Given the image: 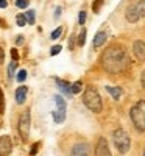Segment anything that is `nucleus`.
I'll return each mask as SVG.
<instances>
[{
  "label": "nucleus",
  "mask_w": 145,
  "mask_h": 156,
  "mask_svg": "<svg viewBox=\"0 0 145 156\" xmlns=\"http://www.w3.org/2000/svg\"><path fill=\"white\" fill-rule=\"evenodd\" d=\"M106 91L112 95V98H114V100H119V98H120V95H122V89H120V88H111V86H108V88H106Z\"/></svg>",
  "instance_id": "obj_15"
},
{
  "label": "nucleus",
  "mask_w": 145,
  "mask_h": 156,
  "mask_svg": "<svg viewBox=\"0 0 145 156\" xmlns=\"http://www.w3.org/2000/svg\"><path fill=\"white\" fill-rule=\"evenodd\" d=\"M16 67H17V64H16V61H13L10 66H8V77L10 78H13L14 77V70H16Z\"/></svg>",
  "instance_id": "obj_22"
},
{
  "label": "nucleus",
  "mask_w": 145,
  "mask_h": 156,
  "mask_svg": "<svg viewBox=\"0 0 145 156\" xmlns=\"http://www.w3.org/2000/svg\"><path fill=\"white\" fill-rule=\"evenodd\" d=\"M112 142L115 145V148L119 150L122 154L128 153L130 151V147H131V139L128 133H126L125 130H122V128H119V130H115L114 134H112Z\"/></svg>",
  "instance_id": "obj_4"
},
{
  "label": "nucleus",
  "mask_w": 145,
  "mask_h": 156,
  "mask_svg": "<svg viewBox=\"0 0 145 156\" xmlns=\"http://www.w3.org/2000/svg\"><path fill=\"white\" fill-rule=\"evenodd\" d=\"M16 80L17 81H19V83H22V81H25L27 80V70H19V72H17V77H16Z\"/></svg>",
  "instance_id": "obj_21"
},
{
  "label": "nucleus",
  "mask_w": 145,
  "mask_h": 156,
  "mask_svg": "<svg viewBox=\"0 0 145 156\" xmlns=\"http://www.w3.org/2000/svg\"><path fill=\"white\" fill-rule=\"evenodd\" d=\"M133 50H134V56L139 61H145V42L143 41H136L133 45Z\"/></svg>",
  "instance_id": "obj_10"
},
{
  "label": "nucleus",
  "mask_w": 145,
  "mask_h": 156,
  "mask_svg": "<svg viewBox=\"0 0 145 156\" xmlns=\"http://www.w3.org/2000/svg\"><path fill=\"white\" fill-rule=\"evenodd\" d=\"M102 2H103V0H95V2H94V11H98V10H100Z\"/></svg>",
  "instance_id": "obj_29"
},
{
  "label": "nucleus",
  "mask_w": 145,
  "mask_h": 156,
  "mask_svg": "<svg viewBox=\"0 0 145 156\" xmlns=\"http://www.w3.org/2000/svg\"><path fill=\"white\" fill-rule=\"evenodd\" d=\"M55 103H56L58 109H66V102H64V98H62L61 95H55Z\"/></svg>",
  "instance_id": "obj_18"
},
{
  "label": "nucleus",
  "mask_w": 145,
  "mask_h": 156,
  "mask_svg": "<svg viewBox=\"0 0 145 156\" xmlns=\"http://www.w3.org/2000/svg\"><path fill=\"white\" fill-rule=\"evenodd\" d=\"M90 147L87 142H77L70 150V156H89Z\"/></svg>",
  "instance_id": "obj_6"
},
{
  "label": "nucleus",
  "mask_w": 145,
  "mask_h": 156,
  "mask_svg": "<svg viewBox=\"0 0 145 156\" xmlns=\"http://www.w3.org/2000/svg\"><path fill=\"white\" fill-rule=\"evenodd\" d=\"M106 39H108V33H106L105 30L98 31V33L95 34V38H94V47H100V45H103Z\"/></svg>",
  "instance_id": "obj_12"
},
{
  "label": "nucleus",
  "mask_w": 145,
  "mask_h": 156,
  "mask_svg": "<svg viewBox=\"0 0 145 156\" xmlns=\"http://www.w3.org/2000/svg\"><path fill=\"white\" fill-rule=\"evenodd\" d=\"M140 80H142V86H143V89H145V70L142 72V75H140Z\"/></svg>",
  "instance_id": "obj_34"
},
{
  "label": "nucleus",
  "mask_w": 145,
  "mask_h": 156,
  "mask_svg": "<svg viewBox=\"0 0 145 156\" xmlns=\"http://www.w3.org/2000/svg\"><path fill=\"white\" fill-rule=\"evenodd\" d=\"M86 42V28H81V33L78 36V45H84Z\"/></svg>",
  "instance_id": "obj_19"
},
{
  "label": "nucleus",
  "mask_w": 145,
  "mask_h": 156,
  "mask_svg": "<svg viewBox=\"0 0 145 156\" xmlns=\"http://www.w3.org/2000/svg\"><path fill=\"white\" fill-rule=\"evenodd\" d=\"M6 5H8L6 0H0V8H6Z\"/></svg>",
  "instance_id": "obj_35"
},
{
  "label": "nucleus",
  "mask_w": 145,
  "mask_h": 156,
  "mask_svg": "<svg viewBox=\"0 0 145 156\" xmlns=\"http://www.w3.org/2000/svg\"><path fill=\"white\" fill-rule=\"evenodd\" d=\"M136 8H137V13L142 17H145V0H140V2H136Z\"/></svg>",
  "instance_id": "obj_16"
},
{
  "label": "nucleus",
  "mask_w": 145,
  "mask_h": 156,
  "mask_svg": "<svg viewBox=\"0 0 145 156\" xmlns=\"http://www.w3.org/2000/svg\"><path fill=\"white\" fill-rule=\"evenodd\" d=\"M66 119V109H56V111H53V120L55 123H62Z\"/></svg>",
  "instance_id": "obj_14"
},
{
  "label": "nucleus",
  "mask_w": 145,
  "mask_h": 156,
  "mask_svg": "<svg viewBox=\"0 0 145 156\" xmlns=\"http://www.w3.org/2000/svg\"><path fill=\"white\" fill-rule=\"evenodd\" d=\"M125 17H126V21L134 24V22H137L140 19V16L137 13V8H136V3L130 5L128 8H126V11H125Z\"/></svg>",
  "instance_id": "obj_9"
},
{
  "label": "nucleus",
  "mask_w": 145,
  "mask_h": 156,
  "mask_svg": "<svg viewBox=\"0 0 145 156\" xmlns=\"http://www.w3.org/2000/svg\"><path fill=\"white\" fill-rule=\"evenodd\" d=\"M38 147H39V144H34V145L31 147V153H30V154H36V151H38Z\"/></svg>",
  "instance_id": "obj_33"
},
{
  "label": "nucleus",
  "mask_w": 145,
  "mask_h": 156,
  "mask_svg": "<svg viewBox=\"0 0 145 156\" xmlns=\"http://www.w3.org/2000/svg\"><path fill=\"white\" fill-rule=\"evenodd\" d=\"M61 14V8H56V11H55V17H59Z\"/></svg>",
  "instance_id": "obj_36"
},
{
  "label": "nucleus",
  "mask_w": 145,
  "mask_h": 156,
  "mask_svg": "<svg viewBox=\"0 0 145 156\" xmlns=\"http://www.w3.org/2000/svg\"><path fill=\"white\" fill-rule=\"evenodd\" d=\"M78 16H80V17H78V22H80V25H83V24L86 22V13H84V11H81Z\"/></svg>",
  "instance_id": "obj_28"
},
{
  "label": "nucleus",
  "mask_w": 145,
  "mask_h": 156,
  "mask_svg": "<svg viewBox=\"0 0 145 156\" xmlns=\"http://www.w3.org/2000/svg\"><path fill=\"white\" fill-rule=\"evenodd\" d=\"M16 6L17 8H27L28 6V0H16Z\"/></svg>",
  "instance_id": "obj_27"
},
{
  "label": "nucleus",
  "mask_w": 145,
  "mask_h": 156,
  "mask_svg": "<svg viewBox=\"0 0 145 156\" xmlns=\"http://www.w3.org/2000/svg\"><path fill=\"white\" fill-rule=\"evenodd\" d=\"M83 102L86 108H89L92 113H100L102 111V97L98 94V91L94 86H87L84 94H83Z\"/></svg>",
  "instance_id": "obj_2"
},
{
  "label": "nucleus",
  "mask_w": 145,
  "mask_h": 156,
  "mask_svg": "<svg viewBox=\"0 0 145 156\" xmlns=\"http://www.w3.org/2000/svg\"><path fill=\"white\" fill-rule=\"evenodd\" d=\"M13 150V142L10 136H2L0 137V156H8Z\"/></svg>",
  "instance_id": "obj_8"
},
{
  "label": "nucleus",
  "mask_w": 145,
  "mask_h": 156,
  "mask_svg": "<svg viewBox=\"0 0 145 156\" xmlns=\"http://www.w3.org/2000/svg\"><path fill=\"white\" fill-rule=\"evenodd\" d=\"M143 156H145V151H143Z\"/></svg>",
  "instance_id": "obj_37"
},
{
  "label": "nucleus",
  "mask_w": 145,
  "mask_h": 156,
  "mask_svg": "<svg viewBox=\"0 0 145 156\" xmlns=\"http://www.w3.org/2000/svg\"><path fill=\"white\" fill-rule=\"evenodd\" d=\"M16 44L17 45H22L24 44V36H17V38H16Z\"/></svg>",
  "instance_id": "obj_32"
},
{
  "label": "nucleus",
  "mask_w": 145,
  "mask_h": 156,
  "mask_svg": "<svg viewBox=\"0 0 145 156\" xmlns=\"http://www.w3.org/2000/svg\"><path fill=\"white\" fill-rule=\"evenodd\" d=\"M16 22H17V25H19V27H24V25L27 24V17H25V14H17Z\"/></svg>",
  "instance_id": "obj_20"
},
{
  "label": "nucleus",
  "mask_w": 145,
  "mask_h": 156,
  "mask_svg": "<svg viewBox=\"0 0 145 156\" xmlns=\"http://www.w3.org/2000/svg\"><path fill=\"white\" fill-rule=\"evenodd\" d=\"M27 92H28V89H27L25 86H20V88H17V91H16V102L19 103V105L25 103Z\"/></svg>",
  "instance_id": "obj_11"
},
{
  "label": "nucleus",
  "mask_w": 145,
  "mask_h": 156,
  "mask_svg": "<svg viewBox=\"0 0 145 156\" xmlns=\"http://www.w3.org/2000/svg\"><path fill=\"white\" fill-rule=\"evenodd\" d=\"M102 66L109 73H122L130 67V58L120 45H111L102 55Z\"/></svg>",
  "instance_id": "obj_1"
},
{
  "label": "nucleus",
  "mask_w": 145,
  "mask_h": 156,
  "mask_svg": "<svg viewBox=\"0 0 145 156\" xmlns=\"http://www.w3.org/2000/svg\"><path fill=\"white\" fill-rule=\"evenodd\" d=\"M3 61H5V52H3L2 47H0V64H3Z\"/></svg>",
  "instance_id": "obj_30"
},
{
  "label": "nucleus",
  "mask_w": 145,
  "mask_h": 156,
  "mask_svg": "<svg viewBox=\"0 0 145 156\" xmlns=\"http://www.w3.org/2000/svg\"><path fill=\"white\" fill-rule=\"evenodd\" d=\"M56 84H58V88L61 89V92L62 94H66V95H72V91H70V84L67 83V81H62V80H59V78H56Z\"/></svg>",
  "instance_id": "obj_13"
},
{
  "label": "nucleus",
  "mask_w": 145,
  "mask_h": 156,
  "mask_svg": "<svg viewBox=\"0 0 145 156\" xmlns=\"http://www.w3.org/2000/svg\"><path fill=\"white\" fill-rule=\"evenodd\" d=\"M70 91H72V94H80L81 91H83V84H81V81H77V83L72 84Z\"/></svg>",
  "instance_id": "obj_17"
},
{
  "label": "nucleus",
  "mask_w": 145,
  "mask_h": 156,
  "mask_svg": "<svg viewBox=\"0 0 145 156\" xmlns=\"http://www.w3.org/2000/svg\"><path fill=\"white\" fill-rule=\"evenodd\" d=\"M11 56H13V61H16L17 58H19V55H17V50H16V49L11 50Z\"/></svg>",
  "instance_id": "obj_31"
},
{
  "label": "nucleus",
  "mask_w": 145,
  "mask_h": 156,
  "mask_svg": "<svg viewBox=\"0 0 145 156\" xmlns=\"http://www.w3.org/2000/svg\"><path fill=\"white\" fill-rule=\"evenodd\" d=\"M131 120L139 131H145V100L137 102L130 111Z\"/></svg>",
  "instance_id": "obj_3"
},
{
  "label": "nucleus",
  "mask_w": 145,
  "mask_h": 156,
  "mask_svg": "<svg viewBox=\"0 0 145 156\" xmlns=\"http://www.w3.org/2000/svg\"><path fill=\"white\" fill-rule=\"evenodd\" d=\"M61 50H62V47H61V45H53V47H52V50H50V55H52V56H55V55H58Z\"/></svg>",
  "instance_id": "obj_25"
},
{
  "label": "nucleus",
  "mask_w": 145,
  "mask_h": 156,
  "mask_svg": "<svg viewBox=\"0 0 145 156\" xmlns=\"http://www.w3.org/2000/svg\"><path fill=\"white\" fill-rule=\"evenodd\" d=\"M5 113V97H3V91L0 89V114Z\"/></svg>",
  "instance_id": "obj_23"
},
{
  "label": "nucleus",
  "mask_w": 145,
  "mask_h": 156,
  "mask_svg": "<svg viewBox=\"0 0 145 156\" xmlns=\"http://www.w3.org/2000/svg\"><path fill=\"white\" fill-rule=\"evenodd\" d=\"M61 33H62V27H58V28L52 33V39H58L61 36Z\"/></svg>",
  "instance_id": "obj_26"
},
{
  "label": "nucleus",
  "mask_w": 145,
  "mask_h": 156,
  "mask_svg": "<svg viewBox=\"0 0 145 156\" xmlns=\"http://www.w3.org/2000/svg\"><path fill=\"white\" fill-rule=\"evenodd\" d=\"M25 17H27V22H28V24H31V25L34 24V11L33 10H30L28 13H27Z\"/></svg>",
  "instance_id": "obj_24"
},
{
  "label": "nucleus",
  "mask_w": 145,
  "mask_h": 156,
  "mask_svg": "<svg viewBox=\"0 0 145 156\" xmlns=\"http://www.w3.org/2000/svg\"><path fill=\"white\" fill-rule=\"evenodd\" d=\"M30 126H31V119H30V111H25L20 119H19V125H17V130L22 137V141L27 142L30 137Z\"/></svg>",
  "instance_id": "obj_5"
},
{
  "label": "nucleus",
  "mask_w": 145,
  "mask_h": 156,
  "mask_svg": "<svg viewBox=\"0 0 145 156\" xmlns=\"http://www.w3.org/2000/svg\"><path fill=\"white\" fill-rule=\"evenodd\" d=\"M95 156H111V150L109 145H108V141L105 137H100L95 145Z\"/></svg>",
  "instance_id": "obj_7"
}]
</instances>
